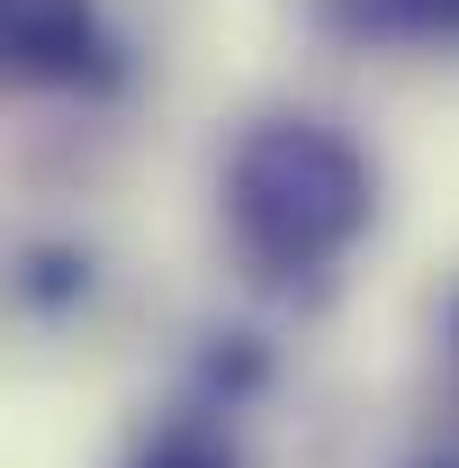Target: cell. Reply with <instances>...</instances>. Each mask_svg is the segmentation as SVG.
Listing matches in <instances>:
<instances>
[{
  "label": "cell",
  "instance_id": "cell-3",
  "mask_svg": "<svg viewBox=\"0 0 459 468\" xmlns=\"http://www.w3.org/2000/svg\"><path fill=\"white\" fill-rule=\"evenodd\" d=\"M343 46H459V0H306Z\"/></svg>",
  "mask_w": 459,
  "mask_h": 468
},
{
  "label": "cell",
  "instance_id": "cell-1",
  "mask_svg": "<svg viewBox=\"0 0 459 468\" xmlns=\"http://www.w3.org/2000/svg\"><path fill=\"white\" fill-rule=\"evenodd\" d=\"M379 172L325 117H262L226 154V234L271 280H306L369 234Z\"/></svg>",
  "mask_w": 459,
  "mask_h": 468
},
{
  "label": "cell",
  "instance_id": "cell-4",
  "mask_svg": "<svg viewBox=\"0 0 459 468\" xmlns=\"http://www.w3.org/2000/svg\"><path fill=\"white\" fill-rule=\"evenodd\" d=\"M135 468H234V451L208 432V423H163V432L135 451Z\"/></svg>",
  "mask_w": 459,
  "mask_h": 468
},
{
  "label": "cell",
  "instance_id": "cell-2",
  "mask_svg": "<svg viewBox=\"0 0 459 468\" xmlns=\"http://www.w3.org/2000/svg\"><path fill=\"white\" fill-rule=\"evenodd\" d=\"M0 46L27 90H117L126 81L100 0H0Z\"/></svg>",
  "mask_w": 459,
  "mask_h": 468
},
{
  "label": "cell",
  "instance_id": "cell-5",
  "mask_svg": "<svg viewBox=\"0 0 459 468\" xmlns=\"http://www.w3.org/2000/svg\"><path fill=\"white\" fill-rule=\"evenodd\" d=\"M451 351H459V306H451Z\"/></svg>",
  "mask_w": 459,
  "mask_h": 468
}]
</instances>
